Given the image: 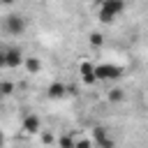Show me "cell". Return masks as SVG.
I'll use <instances>...</instances> for the list:
<instances>
[{
    "instance_id": "cell-1",
    "label": "cell",
    "mask_w": 148,
    "mask_h": 148,
    "mask_svg": "<svg viewBox=\"0 0 148 148\" xmlns=\"http://www.w3.org/2000/svg\"><path fill=\"white\" fill-rule=\"evenodd\" d=\"M123 12H125V0H99L97 18H99L102 23H111V21H116Z\"/></svg>"
},
{
    "instance_id": "cell-2",
    "label": "cell",
    "mask_w": 148,
    "mask_h": 148,
    "mask_svg": "<svg viewBox=\"0 0 148 148\" xmlns=\"http://www.w3.org/2000/svg\"><path fill=\"white\" fill-rule=\"evenodd\" d=\"M2 25H5V32H9V35H23L25 32V28H28V21H25V16L23 14H7L5 18H2Z\"/></svg>"
},
{
    "instance_id": "cell-3",
    "label": "cell",
    "mask_w": 148,
    "mask_h": 148,
    "mask_svg": "<svg viewBox=\"0 0 148 148\" xmlns=\"http://www.w3.org/2000/svg\"><path fill=\"white\" fill-rule=\"evenodd\" d=\"M120 76H123V67L120 65H111V62L95 65V79L97 81H116Z\"/></svg>"
},
{
    "instance_id": "cell-4",
    "label": "cell",
    "mask_w": 148,
    "mask_h": 148,
    "mask_svg": "<svg viewBox=\"0 0 148 148\" xmlns=\"http://www.w3.org/2000/svg\"><path fill=\"white\" fill-rule=\"evenodd\" d=\"M92 143H95V148H116V141L109 136L106 127H102V125L92 127Z\"/></svg>"
},
{
    "instance_id": "cell-5",
    "label": "cell",
    "mask_w": 148,
    "mask_h": 148,
    "mask_svg": "<svg viewBox=\"0 0 148 148\" xmlns=\"http://www.w3.org/2000/svg\"><path fill=\"white\" fill-rule=\"evenodd\" d=\"M5 60H7V69H18L21 65H25V56L18 46H9L5 51Z\"/></svg>"
},
{
    "instance_id": "cell-6",
    "label": "cell",
    "mask_w": 148,
    "mask_h": 148,
    "mask_svg": "<svg viewBox=\"0 0 148 148\" xmlns=\"http://www.w3.org/2000/svg\"><path fill=\"white\" fill-rule=\"evenodd\" d=\"M21 130L25 134H39L42 132V118L37 113H25L23 116V123H21Z\"/></svg>"
},
{
    "instance_id": "cell-7",
    "label": "cell",
    "mask_w": 148,
    "mask_h": 148,
    "mask_svg": "<svg viewBox=\"0 0 148 148\" xmlns=\"http://www.w3.org/2000/svg\"><path fill=\"white\" fill-rule=\"evenodd\" d=\"M79 74H81V81L83 83H95L97 79H95V65L90 62V60H81L79 62Z\"/></svg>"
},
{
    "instance_id": "cell-8",
    "label": "cell",
    "mask_w": 148,
    "mask_h": 148,
    "mask_svg": "<svg viewBox=\"0 0 148 148\" xmlns=\"http://www.w3.org/2000/svg\"><path fill=\"white\" fill-rule=\"evenodd\" d=\"M46 95H49L51 99H62V97L67 95V86H65V83H60V81H53V83H49Z\"/></svg>"
},
{
    "instance_id": "cell-9",
    "label": "cell",
    "mask_w": 148,
    "mask_h": 148,
    "mask_svg": "<svg viewBox=\"0 0 148 148\" xmlns=\"http://www.w3.org/2000/svg\"><path fill=\"white\" fill-rule=\"evenodd\" d=\"M25 69H28L30 74L39 72V69H42V62H39V58H35V56H28V58H25Z\"/></svg>"
},
{
    "instance_id": "cell-10",
    "label": "cell",
    "mask_w": 148,
    "mask_h": 148,
    "mask_svg": "<svg viewBox=\"0 0 148 148\" xmlns=\"http://www.w3.org/2000/svg\"><path fill=\"white\" fill-rule=\"evenodd\" d=\"M74 136L72 134H62L60 139H58V148H74Z\"/></svg>"
},
{
    "instance_id": "cell-11",
    "label": "cell",
    "mask_w": 148,
    "mask_h": 148,
    "mask_svg": "<svg viewBox=\"0 0 148 148\" xmlns=\"http://www.w3.org/2000/svg\"><path fill=\"white\" fill-rule=\"evenodd\" d=\"M88 42H90V46H95V49H99V46L104 44V35H102V32H90V37H88Z\"/></svg>"
},
{
    "instance_id": "cell-12",
    "label": "cell",
    "mask_w": 148,
    "mask_h": 148,
    "mask_svg": "<svg viewBox=\"0 0 148 148\" xmlns=\"http://www.w3.org/2000/svg\"><path fill=\"white\" fill-rule=\"evenodd\" d=\"M123 97H125V95H123L120 88H113V90L109 92V102H123Z\"/></svg>"
},
{
    "instance_id": "cell-13",
    "label": "cell",
    "mask_w": 148,
    "mask_h": 148,
    "mask_svg": "<svg viewBox=\"0 0 148 148\" xmlns=\"http://www.w3.org/2000/svg\"><path fill=\"white\" fill-rule=\"evenodd\" d=\"M14 88H16V86H14L12 81H2V97L12 95V92H14Z\"/></svg>"
},
{
    "instance_id": "cell-14",
    "label": "cell",
    "mask_w": 148,
    "mask_h": 148,
    "mask_svg": "<svg viewBox=\"0 0 148 148\" xmlns=\"http://www.w3.org/2000/svg\"><path fill=\"white\" fill-rule=\"evenodd\" d=\"M5 51H7V49H2V46H0V69H7V60H5Z\"/></svg>"
},
{
    "instance_id": "cell-15",
    "label": "cell",
    "mask_w": 148,
    "mask_h": 148,
    "mask_svg": "<svg viewBox=\"0 0 148 148\" xmlns=\"http://www.w3.org/2000/svg\"><path fill=\"white\" fill-rule=\"evenodd\" d=\"M42 141H44V143H51V141H53V136H51L49 132H44V134H42Z\"/></svg>"
},
{
    "instance_id": "cell-16",
    "label": "cell",
    "mask_w": 148,
    "mask_h": 148,
    "mask_svg": "<svg viewBox=\"0 0 148 148\" xmlns=\"http://www.w3.org/2000/svg\"><path fill=\"white\" fill-rule=\"evenodd\" d=\"M2 146H5V132L0 130V148H2Z\"/></svg>"
},
{
    "instance_id": "cell-17",
    "label": "cell",
    "mask_w": 148,
    "mask_h": 148,
    "mask_svg": "<svg viewBox=\"0 0 148 148\" xmlns=\"http://www.w3.org/2000/svg\"><path fill=\"white\" fill-rule=\"evenodd\" d=\"M16 0H0V5H14Z\"/></svg>"
},
{
    "instance_id": "cell-18",
    "label": "cell",
    "mask_w": 148,
    "mask_h": 148,
    "mask_svg": "<svg viewBox=\"0 0 148 148\" xmlns=\"http://www.w3.org/2000/svg\"><path fill=\"white\" fill-rule=\"evenodd\" d=\"M0 97H2V79H0Z\"/></svg>"
}]
</instances>
